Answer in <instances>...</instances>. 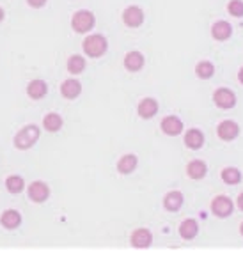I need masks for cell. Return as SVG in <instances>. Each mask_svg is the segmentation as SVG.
I'll use <instances>...</instances> for the list:
<instances>
[{"mask_svg":"<svg viewBox=\"0 0 243 257\" xmlns=\"http://www.w3.org/2000/svg\"><path fill=\"white\" fill-rule=\"evenodd\" d=\"M227 11L234 18H243V0H231L227 4Z\"/></svg>","mask_w":243,"mask_h":257,"instance_id":"4316f807","label":"cell"},{"mask_svg":"<svg viewBox=\"0 0 243 257\" xmlns=\"http://www.w3.org/2000/svg\"><path fill=\"white\" fill-rule=\"evenodd\" d=\"M123 22L130 29H137V27H141L144 23V11L139 6H130L123 13Z\"/></svg>","mask_w":243,"mask_h":257,"instance_id":"277c9868","label":"cell"},{"mask_svg":"<svg viewBox=\"0 0 243 257\" xmlns=\"http://www.w3.org/2000/svg\"><path fill=\"white\" fill-rule=\"evenodd\" d=\"M27 4L31 6V8H34V9H39V8H43V6L46 4V0H27Z\"/></svg>","mask_w":243,"mask_h":257,"instance_id":"83f0119b","label":"cell"},{"mask_svg":"<svg viewBox=\"0 0 243 257\" xmlns=\"http://www.w3.org/2000/svg\"><path fill=\"white\" fill-rule=\"evenodd\" d=\"M151 243H153V234L148 229H137L132 234V245L135 248H148Z\"/></svg>","mask_w":243,"mask_h":257,"instance_id":"5bb4252c","label":"cell"},{"mask_svg":"<svg viewBox=\"0 0 243 257\" xmlns=\"http://www.w3.org/2000/svg\"><path fill=\"white\" fill-rule=\"evenodd\" d=\"M85 69V59L82 55H71L68 59V71L71 75H80Z\"/></svg>","mask_w":243,"mask_h":257,"instance_id":"cb8c5ba5","label":"cell"},{"mask_svg":"<svg viewBox=\"0 0 243 257\" xmlns=\"http://www.w3.org/2000/svg\"><path fill=\"white\" fill-rule=\"evenodd\" d=\"M239 232H241V234H243V223H241V225H239Z\"/></svg>","mask_w":243,"mask_h":257,"instance_id":"1f68e13d","label":"cell"},{"mask_svg":"<svg viewBox=\"0 0 243 257\" xmlns=\"http://www.w3.org/2000/svg\"><path fill=\"white\" fill-rule=\"evenodd\" d=\"M6 186H8V190L11 193H20L23 190V186H25V183H23V179L20 176H9L6 179Z\"/></svg>","mask_w":243,"mask_h":257,"instance_id":"484cf974","label":"cell"},{"mask_svg":"<svg viewBox=\"0 0 243 257\" xmlns=\"http://www.w3.org/2000/svg\"><path fill=\"white\" fill-rule=\"evenodd\" d=\"M43 126L48 132H59L62 128V117L59 113H48L45 119H43Z\"/></svg>","mask_w":243,"mask_h":257,"instance_id":"d4e9b609","label":"cell"},{"mask_svg":"<svg viewBox=\"0 0 243 257\" xmlns=\"http://www.w3.org/2000/svg\"><path fill=\"white\" fill-rule=\"evenodd\" d=\"M61 92L64 98L68 99H75L80 96V92H82V83L78 82V80L75 78H69V80H64V83L61 85Z\"/></svg>","mask_w":243,"mask_h":257,"instance_id":"4fadbf2b","label":"cell"},{"mask_svg":"<svg viewBox=\"0 0 243 257\" xmlns=\"http://www.w3.org/2000/svg\"><path fill=\"white\" fill-rule=\"evenodd\" d=\"M232 208H234V204H232L231 199H229V197H225V195H218V197H215V199L211 201L213 215L220 216V218H225V216L231 215Z\"/></svg>","mask_w":243,"mask_h":257,"instance_id":"8992f818","label":"cell"},{"mask_svg":"<svg viewBox=\"0 0 243 257\" xmlns=\"http://www.w3.org/2000/svg\"><path fill=\"white\" fill-rule=\"evenodd\" d=\"M48 91V85L43 80H32L29 85H27V94L31 96L32 99H41L43 96Z\"/></svg>","mask_w":243,"mask_h":257,"instance_id":"d6986e66","label":"cell"},{"mask_svg":"<svg viewBox=\"0 0 243 257\" xmlns=\"http://www.w3.org/2000/svg\"><path fill=\"white\" fill-rule=\"evenodd\" d=\"M238 208L243 211V193H239V197H238Z\"/></svg>","mask_w":243,"mask_h":257,"instance_id":"f1b7e54d","label":"cell"},{"mask_svg":"<svg viewBox=\"0 0 243 257\" xmlns=\"http://www.w3.org/2000/svg\"><path fill=\"white\" fill-rule=\"evenodd\" d=\"M82 48H84L85 55L91 57V59H98L101 57L103 53L106 52L108 48V43H106L105 36L101 34H92V36H87L82 43Z\"/></svg>","mask_w":243,"mask_h":257,"instance_id":"6da1fadb","label":"cell"},{"mask_svg":"<svg viewBox=\"0 0 243 257\" xmlns=\"http://www.w3.org/2000/svg\"><path fill=\"white\" fill-rule=\"evenodd\" d=\"M195 75H197L201 80H209L213 75H215V66H213L209 61L197 62V66H195Z\"/></svg>","mask_w":243,"mask_h":257,"instance_id":"603a6c76","label":"cell"},{"mask_svg":"<svg viewBox=\"0 0 243 257\" xmlns=\"http://www.w3.org/2000/svg\"><path fill=\"white\" fill-rule=\"evenodd\" d=\"M217 135L225 142H231L239 135V126L234 121H222L217 128Z\"/></svg>","mask_w":243,"mask_h":257,"instance_id":"ba28073f","label":"cell"},{"mask_svg":"<svg viewBox=\"0 0 243 257\" xmlns=\"http://www.w3.org/2000/svg\"><path fill=\"white\" fill-rule=\"evenodd\" d=\"M4 9H2V8H0V22H2V20H4Z\"/></svg>","mask_w":243,"mask_h":257,"instance_id":"4dcf8cb0","label":"cell"},{"mask_svg":"<svg viewBox=\"0 0 243 257\" xmlns=\"http://www.w3.org/2000/svg\"><path fill=\"white\" fill-rule=\"evenodd\" d=\"M29 197H31V201H34V202H45L50 197V188L46 186V183L36 181L29 186Z\"/></svg>","mask_w":243,"mask_h":257,"instance_id":"8fae6325","label":"cell"},{"mask_svg":"<svg viewBox=\"0 0 243 257\" xmlns=\"http://www.w3.org/2000/svg\"><path fill=\"white\" fill-rule=\"evenodd\" d=\"M197 232H199V223L194 218L183 220L181 225H179V236L183 239H194L197 236Z\"/></svg>","mask_w":243,"mask_h":257,"instance_id":"9a60e30c","label":"cell"},{"mask_svg":"<svg viewBox=\"0 0 243 257\" xmlns=\"http://www.w3.org/2000/svg\"><path fill=\"white\" fill-rule=\"evenodd\" d=\"M220 178L225 185H238V183L241 181V172H239L236 167H227V169L222 170Z\"/></svg>","mask_w":243,"mask_h":257,"instance_id":"7402d4cb","label":"cell"},{"mask_svg":"<svg viewBox=\"0 0 243 257\" xmlns=\"http://www.w3.org/2000/svg\"><path fill=\"white\" fill-rule=\"evenodd\" d=\"M213 101H215V105L222 110L232 108V106L236 105V94L231 91V89H225V87L217 89L215 94H213Z\"/></svg>","mask_w":243,"mask_h":257,"instance_id":"5b68a950","label":"cell"},{"mask_svg":"<svg viewBox=\"0 0 243 257\" xmlns=\"http://www.w3.org/2000/svg\"><path fill=\"white\" fill-rule=\"evenodd\" d=\"M94 23H96L94 15L91 11H87V9H80L71 18V27L76 34H87L89 31L94 29Z\"/></svg>","mask_w":243,"mask_h":257,"instance_id":"7a4b0ae2","label":"cell"},{"mask_svg":"<svg viewBox=\"0 0 243 257\" xmlns=\"http://www.w3.org/2000/svg\"><path fill=\"white\" fill-rule=\"evenodd\" d=\"M0 222H2V225H4L6 229H16V227L22 223V216H20V213L15 211V209H8V211L2 215Z\"/></svg>","mask_w":243,"mask_h":257,"instance_id":"44dd1931","label":"cell"},{"mask_svg":"<svg viewBox=\"0 0 243 257\" xmlns=\"http://www.w3.org/2000/svg\"><path fill=\"white\" fill-rule=\"evenodd\" d=\"M38 139H39V128L38 126H34V124H31V126H25L23 130H20L18 133H16V137H15V146L18 149H29V148H32V146L38 142Z\"/></svg>","mask_w":243,"mask_h":257,"instance_id":"3957f363","label":"cell"},{"mask_svg":"<svg viewBox=\"0 0 243 257\" xmlns=\"http://www.w3.org/2000/svg\"><path fill=\"white\" fill-rule=\"evenodd\" d=\"M238 80H239V82L243 83V68H241V69H239V71H238Z\"/></svg>","mask_w":243,"mask_h":257,"instance_id":"f546056e","label":"cell"},{"mask_svg":"<svg viewBox=\"0 0 243 257\" xmlns=\"http://www.w3.org/2000/svg\"><path fill=\"white\" fill-rule=\"evenodd\" d=\"M160 126H162V132L169 137H176L183 132V121L179 117H176V115H167V117H164V121H162Z\"/></svg>","mask_w":243,"mask_h":257,"instance_id":"30bf717a","label":"cell"},{"mask_svg":"<svg viewBox=\"0 0 243 257\" xmlns=\"http://www.w3.org/2000/svg\"><path fill=\"white\" fill-rule=\"evenodd\" d=\"M144 62H146V59H144V55H142L141 52H128L125 55V61H123V64H125V68L128 69V71H132V73H137V71H141L142 68H144Z\"/></svg>","mask_w":243,"mask_h":257,"instance_id":"9c48e42d","label":"cell"},{"mask_svg":"<svg viewBox=\"0 0 243 257\" xmlns=\"http://www.w3.org/2000/svg\"><path fill=\"white\" fill-rule=\"evenodd\" d=\"M185 146L188 149H194V151L195 149H201L202 146H204V135H202L197 128L188 130L185 135Z\"/></svg>","mask_w":243,"mask_h":257,"instance_id":"2e32d148","label":"cell"},{"mask_svg":"<svg viewBox=\"0 0 243 257\" xmlns=\"http://www.w3.org/2000/svg\"><path fill=\"white\" fill-rule=\"evenodd\" d=\"M137 156L135 155H125L117 162V170L121 174H132L133 170L137 169Z\"/></svg>","mask_w":243,"mask_h":257,"instance_id":"ffe728a7","label":"cell"},{"mask_svg":"<svg viewBox=\"0 0 243 257\" xmlns=\"http://www.w3.org/2000/svg\"><path fill=\"white\" fill-rule=\"evenodd\" d=\"M183 201H185V199H183L181 192H178V190L169 192L164 199V208L167 209V211H178V209L183 206Z\"/></svg>","mask_w":243,"mask_h":257,"instance_id":"ac0fdd59","label":"cell"},{"mask_svg":"<svg viewBox=\"0 0 243 257\" xmlns=\"http://www.w3.org/2000/svg\"><path fill=\"white\" fill-rule=\"evenodd\" d=\"M211 36L217 41H225L232 36V25L225 20H218L211 25Z\"/></svg>","mask_w":243,"mask_h":257,"instance_id":"52a82bcc","label":"cell"},{"mask_svg":"<svg viewBox=\"0 0 243 257\" xmlns=\"http://www.w3.org/2000/svg\"><path fill=\"white\" fill-rule=\"evenodd\" d=\"M139 115L142 119H151L155 117V113L158 112V101L155 98H144L139 103Z\"/></svg>","mask_w":243,"mask_h":257,"instance_id":"7c38bea8","label":"cell"},{"mask_svg":"<svg viewBox=\"0 0 243 257\" xmlns=\"http://www.w3.org/2000/svg\"><path fill=\"white\" fill-rule=\"evenodd\" d=\"M208 172V167L202 160H192L188 165H186V174L190 176L192 179H202Z\"/></svg>","mask_w":243,"mask_h":257,"instance_id":"e0dca14e","label":"cell"}]
</instances>
